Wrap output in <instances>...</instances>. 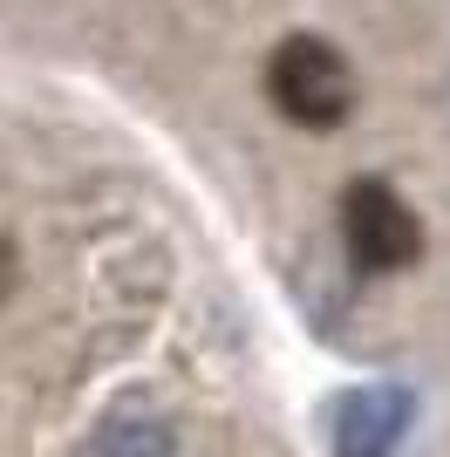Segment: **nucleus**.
<instances>
[{
  "label": "nucleus",
  "mask_w": 450,
  "mask_h": 457,
  "mask_svg": "<svg viewBox=\"0 0 450 457\" xmlns=\"http://www.w3.org/2000/svg\"><path fill=\"white\" fill-rule=\"evenodd\" d=\"M266 96L300 130H335L341 116L355 110V69H348V55L335 41L294 35L266 55Z\"/></svg>",
  "instance_id": "nucleus-1"
},
{
  "label": "nucleus",
  "mask_w": 450,
  "mask_h": 457,
  "mask_svg": "<svg viewBox=\"0 0 450 457\" xmlns=\"http://www.w3.org/2000/svg\"><path fill=\"white\" fill-rule=\"evenodd\" d=\"M341 246L369 273H403V267L423 260V219L410 212V198H396L389 185L362 178L341 198Z\"/></svg>",
  "instance_id": "nucleus-2"
}]
</instances>
